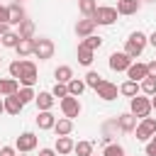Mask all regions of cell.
I'll return each mask as SVG.
<instances>
[{
	"label": "cell",
	"mask_w": 156,
	"mask_h": 156,
	"mask_svg": "<svg viewBox=\"0 0 156 156\" xmlns=\"http://www.w3.org/2000/svg\"><path fill=\"white\" fill-rule=\"evenodd\" d=\"M37 107L39 110H51L54 107V102H56V98H54V93H49V90H41L39 95H37Z\"/></svg>",
	"instance_id": "obj_17"
},
{
	"label": "cell",
	"mask_w": 156,
	"mask_h": 156,
	"mask_svg": "<svg viewBox=\"0 0 156 156\" xmlns=\"http://www.w3.org/2000/svg\"><path fill=\"white\" fill-rule=\"evenodd\" d=\"M54 132H56V136H68V134L73 132V119H68V117H61V119H56V124H54Z\"/></svg>",
	"instance_id": "obj_19"
},
{
	"label": "cell",
	"mask_w": 156,
	"mask_h": 156,
	"mask_svg": "<svg viewBox=\"0 0 156 156\" xmlns=\"http://www.w3.org/2000/svg\"><path fill=\"white\" fill-rule=\"evenodd\" d=\"M22 71H24V58H15V61L10 63V76L20 80V76H22Z\"/></svg>",
	"instance_id": "obj_35"
},
{
	"label": "cell",
	"mask_w": 156,
	"mask_h": 156,
	"mask_svg": "<svg viewBox=\"0 0 156 156\" xmlns=\"http://www.w3.org/2000/svg\"><path fill=\"white\" fill-rule=\"evenodd\" d=\"M54 78H56V83H68L73 78V68L71 66H58L54 71Z\"/></svg>",
	"instance_id": "obj_23"
},
{
	"label": "cell",
	"mask_w": 156,
	"mask_h": 156,
	"mask_svg": "<svg viewBox=\"0 0 156 156\" xmlns=\"http://www.w3.org/2000/svg\"><path fill=\"white\" fill-rule=\"evenodd\" d=\"M78 10H80L85 17H93L95 10H98V0H78Z\"/></svg>",
	"instance_id": "obj_26"
},
{
	"label": "cell",
	"mask_w": 156,
	"mask_h": 156,
	"mask_svg": "<svg viewBox=\"0 0 156 156\" xmlns=\"http://www.w3.org/2000/svg\"><path fill=\"white\" fill-rule=\"evenodd\" d=\"M129 110H132V115H134L136 119H144V117H149V112H151L154 107H151V100H149V98L134 95L132 102H129Z\"/></svg>",
	"instance_id": "obj_3"
},
{
	"label": "cell",
	"mask_w": 156,
	"mask_h": 156,
	"mask_svg": "<svg viewBox=\"0 0 156 156\" xmlns=\"http://www.w3.org/2000/svg\"><path fill=\"white\" fill-rule=\"evenodd\" d=\"M132 61H134V58L127 56L124 51H115V54H110V68L117 71V73H119V71H127V68L132 66Z\"/></svg>",
	"instance_id": "obj_8"
},
{
	"label": "cell",
	"mask_w": 156,
	"mask_h": 156,
	"mask_svg": "<svg viewBox=\"0 0 156 156\" xmlns=\"http://www.w3.org/2000/svg\"><path fill=\"white\" fill-rule=\"evenodd\" d=\"M61 110H63V117H68V119L78 117V115H80V102H78V98H76V95L61 98Z\"/></svg>",
	"instance_id": "obj_7"
},
{
	"label": "cell",
	"mask_w": 156,
	"mask_h": 156,
	"mask_svg": "<svg viewBox=\"0 0 156 156\" xmlns=\"http://www.w3.org/2000/svg\"><path fill=\"white\" fill-rule=\"evenodd\" d=\"M83 46H88V49H100L102 46V37H98V34H90V37H83V41H80Z\"/></svg>",
	"instance_id": "obj_33"
},
{
	"label": "cell",
	"mask_w": 156,
	"mask_h": 156,
	"mask_svg": "<svg viewBox=\"0 0 156 156\" xmlns=\"http://www.w3.org/2000/svg\"><path fill=\"white\" fill-rule=\"evenodd\" d=\"M139 85H141V93H144V95H149V98L156 95V78H154V76H146Z\"/></svg>",
	"instance_id": "obj_30"
},
{
	"label": "cell",
	"mask_w": 156,
	"mask_h": 156,
	"mask_svg": "<svg viewBox=\"0 0 156 156\" xmlns=\"http://www.w3.org/2000/svg\"><path fill=\"white\" fill-rule=\"evenodd\" d=\"M54 124H56V117L51 115V110H39V115H37V127H39V129H54Z\"/></svg>",
	"instance_id": "obj_15"
},
{
	"label": "cell",
	"mask_w": 156,
	"mask_h": 156,
	"mask_svg": "<svg viewBox=\"0 0 156 156\" xmlns=\"http://www.w3.org/2000/svg\"><path fill=\"white\" fill-rule=\"evenodd\" d=\"M136 141H149L154 134H156V117H144L139 124H136Z\"/></svg>",
	"instance_id": "obj_4"
},
{
	"label": "cell",
	"mask_w": 156,
	"mask_h": 156,
	"mask_svg": "<svg viewBox=\"0 0 156 156\" xmlns=\"http://www.w3.org/2000/svg\"><path fill=\"white\" fill-rule=\"evenodd\" d=\"M144 151H146V156H156V134L146 141V149H144Z\"/></svg>",
	"instance_id": "obj_38"
},
{
	"label": "cell",
	"mask_w": 156,
	"mask_h": 156,
	"mask_svg": "<svg viewBox=\"0 0 156 156\" xmlns=\"http://www.w3.org/2000/svg\"><path fill=\"white\" fill-rule=\"evenodd\" d=\"M20 90V80L17 78H0V95L2 98H7V95H12V93H17Z\"/></svg>",
	"instance_id": "obj_16"
},
{
	"label": "cell",
	"mask_w": 156,
	"mask_h": 156,
	"mask_svg": "<svg viewBox=\"0 0 156 156\" xmlns=\"http://www.w3.org/2000/svg\"><path fill=\"white\" fill-rule=\"evenodd\" d=\"M149 44H151V46H154V49H156V29H154V32H151V34H149Z\"/></svg>",
	"instance_id": "obj_44"
},
{
	"label": "cell",
	"mask_w": 156,
	"mask_h": 156,
	"mask_svg": "<svg viewBox=\"0 0 156 156\" xmlns=\"http://www.w3.org/2000/svg\"><path fill=\"white\" fill-rule=\"evenodd\" d=\"M146 68H149V76H154V78H156V61L146 63Z\"/></svg>",
	"instance_id": "obj_41"
},
{
	"label": "cell",
	"mask_w": 156,
	"mask_h": 156,
	"mask_svg": "<svg viewBox=\"0 0 156 156\" xmlns=\"http://www.w3.org/2000/svg\"><path fill=\"white\" fill-rule=\"evenodd\" d=\"M37 83V66H34V61H27L24 58V71H22V76H20V85H34Z\"/></svg>",
	"instance_id": "obj_9"
},
{
	"label": "cell",
	"mask_w": 156,
	"mask_h": 156,
	"mask_svg": "<svg viewBox=\"0 0 156 156\" xmlns=\"http://www.w3.org/2000/svg\"><path fill=\"white\" fill-rule=\"evenodd\" d=\"M117 7H110V5H98V10H95V15H93V20L98 22V24H102V27H110V24H115V20H117Z\"/></svg>",
	"instance_id": "obj_2"
},
{
	"label": "cell",
	"mask_w": 156,
	"mask_h": 156,
	"mask_svg": "<svg viewBox=\"0 0 156 156\" xmlns=\"http://www.w3.org/2000/svg\"><path fill=\"white\" fill-rule=\"evenodd\" d=\"M146 76H149V68H146V63H139V61L134 63V61H132V66L127 68V78H129V80H136V83H141Z\"/></svg>",
	"instance_id": "obj_10"
},
{
	"label": "cell",
	"mask_w": 156,
	"mask_h": 156,
	"mask_svg": "<svg viewBox=\"0 0 156 156\" xmlns=\"http://www.w3.org/2000/svg\"><path fill=\"white\" fill-rule=\"evenodd\" d=\"M117 12L119 15H134V12H139V0H117Z\"/></svg>",
	"instance_id": "obj_20"
},
{
	"label": "cell",
	"mask_w": 156,
	"mask_h": 156,
	"mask_svg": "<svg viewBox=\"0 0 156 156\" xmlns=\"http://www.w3.org/2000/svg\"><path fill=\"white\" fill-rule=\"evenodd\" d=\"M17 2H20V0H17Z\"/></svg>",
	"instance_id": "obj_50"
},
{
	"label": "cell",
	"mask_w": 156,
	"mask_h": 156,
	"mask_svg": "<svg viewBox=\"0 0 156 156\" xmlns=\"http://www.w3.org/2000/svg\"><path fill=\"white\" fill-rule=\"evenodd\" d=\"M20 32H7V34H2V46H7V49H15L17 44H20Z\"/></svg>",
	"instance_id": "obj_31"
},
{
	"label": "cell",
	"mask_w": 156,
	"mask_h": 156,
	"mask_svg": "<svg viewBox=\"0 0 156 156\" xmlns=\"http://www.w3.org/2000/svg\"><path fill=\"white\" fill-rule=\"evenodd\" d=\"M54 41L51 39H46V37H41V39H34V56L39 58V61H46V58H51L54 56Z\"/></svg>",
	"instance_id": "obj_5"
},
{
	"label": "cell",
	"mask_w": 156,
	"mask_h": 156,
	"mask_svg": "<svg viewBox=\"0 0 156 156\" xmlns=\"http://www.w3.org/2000/svg\"><path fill=\"white\" fill-rule=\"evenodd\" d=\"M15 51H17L20 56H29V54H34V39H20V44L15 46Z\"/></svg>",
	"instance_id": "obj_24"
},
{
	"label": "cell",
	"mask_w": 156,
	"mask_h": 156,
	"mask_svg": "<svg viewBox=\"0 0 156 156\" xmlns=\"http://www.w3.org/2000/svg\"><path fill=\"white\" fill-rule=\"evenodd\" d=\"M78 63L90 66V63H93V49H88V46L78 44Z\"/></svg>",
	"instance_id": "obj_28"
},
{
	"label": "cell",
	"mask_w": 156,
	"mask_h": 156,
	"mask_svg": "<svg viewBox=\"0 0 156 156\" xmlns=\"http://www.w3.org/2000/svg\"><path fill=\"white\" fill-rule=\"evenodd\" d=\"M2 100H5V112H7V115H20L22 107H24V102L20 100L17 93H12V95H7V98H2Z\"/></svg>",
	"instance_id": "obj_11"
},
{
	"label": "cell",
	"mask_w": 156,
	"mask_h": 156,
	"mask_svg": "<svg viewBox=\"0 0 156 156\" xmlns=\"http://www.w3.org/2000/svg\"><path fill=\"white\" fill-rule=\"evenodd\" d=\"M90 156H98V154H90ZM100 156H102V154H100Z\"/></svg>",
	"instance_id": "obj_47"
},
{
	"label": "cell",
	"mask_w": 156,
	"mask_h": 156,
	"mask_svg": "<svg viewBox=\"0 0 156 156\" xmlns=\"http://www.w3.org/2000/svg\"><path fill=\"white\" fill-rule=\"evenodd\" d=\"M7 32H10V24H7V22H0V37L7 34Z\"/></svg>",
	"instance_id": "obj_43"
},
{
	"label": "cell",
	"mask_w": 156,
	"mask_h": 156,
	"mask_svg": "<svg viewBox=\"0 0 156 156\" xmlns=\"http://www.w3.org/2000/svg\"><path fill=\"white\" fill-rule=\"evenodd\" d=\"M0 156H17L15 146H0Z\"/></svg>",
	"instance_id": "obj_39"
},
{
	"label": "cell",
	"mask_w": 156,
	"mask_h": 156,
	"mask_svg": "<svg viewBox=\"0 0 156 156\" xmlns=\"http://www.w3.org/2000/svg\"><path fill=\"white\" fill-rule=\"evenodd\" d=\"M139 90H141V85H139L136 80H124V83L119 85V93H122V95H127V98L139 95Z\"/></svg>",
	"instance_id": "obj_22"
},
{
	"label": "cell",
	"mask_w": 156,
	"mask_h": 156,
	"mask_svg": "<svg viewBox=\"0 0 156 156\" xmlns=\"http://www.w3.org/2000/svg\"><path fill=\"white\" fill-rule=\"evenodd\" d=\"M102 156H124V149L119 144H107L105 151H102Z\"/></svg>",
	"instance_id": "obj_36"
},
{
	"label": "cell",
	"mask_w": 156,
	"mask_h": 156,
	"mask_svg": "<svg viewBox=\"0 0 156 156\" xmlns=\"http://www.w3.org/2000/svg\"><path fill=\"white\" fill-rule=\"evenodd\" d=\"M66 85H68V95H76V98L85 90V80H80V78H71Z\"/></svg>",
	"instance_id": "obj_29"
},
{
	"label": "cell",
	"mask_w": 156,
	"mask_h": 156,
	"mask_svg": "<svg viewBox=\"0 0 156 156\" xmlns=\"http://www.w3.org/2000/svg\"><path fill=\"white\" fill-rule=\"evenodd\" d=\"M20 37L22 39H34V22L32 20H22L20 22Z\"/></svg>",
	"instance_id": "obj_27"
},
{
	"label": "cell",
	"mask_w": 156,
	"mask_h": 156,
	"mask_svg": "<svg viewBox=\"0 0 156 156\" xmlns=\"http://www.w3.org/2000/svg\"><path fill=\"white\" fill-rule=\"evenodd\" d=\"M37 134H32V132H22L17 139H15V149L20 151V154H27V151H32V149H37Z\"/></svg>",
	"instance_id": "obj_6"
},
{
	"label": "cell",
	"mask_w": 156,
	"mask_h": 156,
	"mask_svg": "<svg viewBox=\"0 0 156 156\" xmlns=\"http://www.w3.org/2000/svg\"><path fill=\"white\" fill-rule=\"evenodd\" d=\"M146 41H149V37L144 32H132L129 39H127V44H124V54L132 56V58H139L141 51H144V46H146Z\"/></svg>",
	"instance_id": "obj_1"
},
{
	"label": "cell",
	"mask_w": 156,
	"mask_h": 156,
	"mask_svg": "<svg viewBox=\"0 0 156 156\" xmlns=\"http://www.w3.org/2000/svg\"><path fill=\"white\" fill-rule=\"evenodd\" d=\"M117 124H119L122 132H134V129H136V117H134L132 112H124V115L117 117Z\"/></svg>",
	"instance_id": "obj_18"
},
{
	"label": "cell",
	"mask_w": 156,
	"mask_h": 156,
	"mask_svg": "<svg viewBox=\"0 0 156 156\" xmlns=\"http://www.w3.org/2000/svg\"><path fill=\"white\" fill-rule=\"evenodd\" d=\"M95 27H98V22H95L93 17L78 20V24H76V34H78V37H90V34L95 32Z\"/></svg>",
	"instance_id": "obj_13"
},
{
	"label": "cell",
	"mask_w": 156,
	"mask_h": 156,
	"mask_svg": "<svg viewBox=\"0 0 156 156\" xmlns=\"http://www.w3.org/2000/svg\"><path fill=\"white\" fill-rule=\"evenodd\" d=\"M39 156H56V149H41Z\"/></svg>",
	"instance_id": "obj_42"
},
{
	"label": "cell",
	"mask_w": 156,
	"mask_h": 156,
	"mask_svg": "<svg viewBox=\"0 0 156 156\" xmlns=\"http://www.w3.org/2000/svg\"><path fill=\"white\" fill-rule=\"evenodd\" d=\"M5 112V100H0V115Z\"/></svg>",
	"instance_id": "obj_45"
},
{
	"label": "cell",
	"mask_w": 156,
	"mask_h": 156,
	"mask_svg": "<svg viewBox=\"0 0 156 156\" xmlns=\"http://www.w3.org/2000/svg\"><path fill=\"white\" fill-rule=\"evenodd\" d=\"M17 95H20V100H22L24 105H27V102H34V100H37V93H34V90H32L29 85H22V88L17 90Z\"/></svg>",
	"instance_id": "obj_32"
},
{
	"label": "cell",
	"mask_w": 156,
	"mask_h": 156,
	"mask_svg": "<svg viewBox=\"0 0 156 156\" xmlns=\"http://www.w3.org/2000/svg\"><path fill=\"white\" fill-rule=\"evenodd\" d=\"M54 149H56V154H58V156H68V154L76 149V141H73L71 136H56Z\"/></svg>",
	"instance_id": "obj_12"
},
{
	"label": "cell",
	"mask_w": 156,
	"mask_h": 156,
	"mask_svg": "<svg viewBox=\"0 0 156 156\" xmlns=\"http://www.w3.org/2000/svg\"><path fill=\"white\" fill-rule=\"evenodd\" d=\"M0 44H2V37H0Z\"/></svg>",
	"instance_id": "obj_48"
},
{
	"label": "cell",
	"mask_w": 156,
	"mask_h": 156,
	"mask_svg": "<svg viewBox=\"0 0 156 156\" xmlns=\"http://www.w3.org/2000/svg\"><path fill=\"white\" fill-rule=\"evenodd\" d=\"M20 156H24V154H20Z\"/></svg>",
	"instance_id": "obj_49"
},
{
	"label": "cell",
	"mask_w": 156,
	"mask_h": 156,
	"mask_svg": "<svg viewBox=\"0 0 156 156\" xmlns=\"http://www.w3.org/2000/svg\"><path fill=\"white\" fill-rule=\"evenodd\" d=\"M0 22L10 24V7H5V5H0Z\"/></svg>",
	"instance_id": "obj_40"
},
{
	"label": "cell",
	"mask_w": 156,
	"mask_h": 156,
	"mask_svg": "<svg viewBox=\"0 0 156 156\" xmlns=\"http://www.w3.org/2000/svg\"><path fill=\"white\" fill-rule=\"evenodd\" d=\"M102 83H105V78H102V76H100L98 71H88V76H85V85H88V88L98 90V88H100Z\"/></svg>",
	"instance_id": "obj_25"
},
{
	"label": "cell",
	"mask_w": 156,
	"mask_h": 156,
	"mask_svg": "<svg viewBox=\"0 0 156 156\" xmlns=\"http://www.w3.org/2000/svg\"><path fill=\"white\" fill-rule=\"evenodd\" d=\"M51 93H54V98H66V95H68V85H66V83H56V85L51 88Z\"/></svg>",
	"instance_id": "obj_37"
},
{
	"label": "cell",
	"mask_w": 156,
	"mask_h": 156,
	"mask_svg": "<svg viewBox=\"0 0 156 156\" xmlns=\"http://www.w3.org/2000/svg\"><path fill=\"white\" fill-rule=\"evenodd\" d=\"M151 107L156 110V95H151Z\"/></svg>",
	"instance_id": "obj_46"
},
{
	"label": "cell",
	"mask_w": 156,
	"mask_h": 156,
	"mask_svg": "<svg viewBox=\"0 0 156 156\" xmlns=\"http://www.w3.org/2000/svg\"><path fill=\"white\" fill-rule=\"evenodd\" d=\"M7 7H10V24H20L22 20H27L20 2H12V5H7Z\"/></svg>",
	"instance_id": "obj_21"
},
{
	"label": "cell",
	"mask_w": 156,
	"mask_h": 156,
	"mask_svg": "<svg viewBox=\"0 0 156 156\" xmlns=\"http://www.w3.org/2000/svg\"><path fill=\"white\" fill-rule=\"evenodd\" d=\"M95 93H98V98H102V100H107V102H110V100H115V98H117V93H119V88H117L115 83H110V80H105V83H102V85H100V88H98Z\"/></svg>",
	"instance_id": "obj_14"
},
{
	"label": "cell",
	"mask_w": 156,
	"mask_h": 156,
	"mask_svg": "<svg viewBox=\"0 0 156 156\" xmlns=\"http://www.w3.org/2000/svg\"><path fill=\"white\" fill-rule=\"evenodd\" d=\"M76 156H90L93 154V141H78L76 149H73Z\"/></svg>",
	"instance_id": "obj_34"
}]
</instances>
